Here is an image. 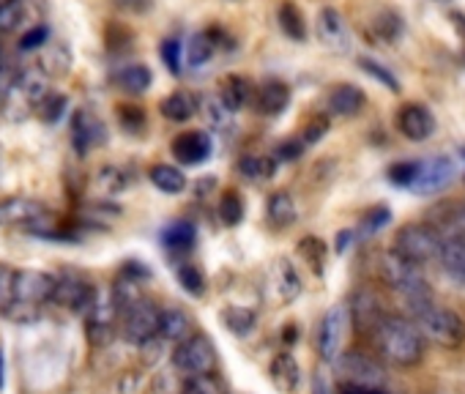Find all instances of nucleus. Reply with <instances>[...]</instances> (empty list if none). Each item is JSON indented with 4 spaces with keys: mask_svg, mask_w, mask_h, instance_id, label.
<instances>
[{
    "mask_svg": "<svg viewBox=\"0 0 465 394\" xmlns=\"http://www.w3.org/2000/svg\"><path fill=\"white\" fill-rule=\"evenodd\" d=\"M351 312L348 307H331L318 326V353L326 361H337L345 350V340L351 334Z\"/></svg>",
    "mask_w": 465,
    "mask_h": 394,
    "instance_id": "1a4fd4ad",
    "label": "nucleus"
},
{
    "mask_svg": "<svg viewBox=\"0 0 465 394\" xmlns=\"http://www.w3.org/2000/svg\"><path fill=\"white\" fill-rule=\"evenodd\" d=\"M413 323L421 337L438 348H460L465 342V320L454 310L435 304L432 299L413 307Z\"/></svg>",
    "mask_w": 465,
    "mask_h": 394,
    "instance_id": "7ed1b4c3",
    "label": "nucleus"
},
{
    "mask_svg": "<svg viewBox=\"0 0 465 394\" xmlns=\"http://www.w3.org/2000/svg\"><path fill=\"white\" fill-rule=\"evenodd\" d=\"M192 241H194V228L189 222H175L164 231L167 247H192Z\"/></svg>",
    "mask_w": 465,
    "mask_h": 394,
    "instance_id": "a19ab883",
    "label": "nucleus"
},
{
    "mask_svg": "<svg viewBox=\"0 0 465 394\" xmlns=\"http://www.w3.org/2000/svg\"><path fill=\"white\" fill-rule=\"evenodd\" d=\"M12 4H17V0H0V9H4V6H12Z\"/></svg>",
    "mask_w": 465,
    "mask_h": 394,
    "instance_id": "6e6d98bb",
    "label": "nucleus"
},
{
    "mask_svg": "<svg viewBox=\"0 0 465 394\" xmlns=\"http://www.w3.org/2000/svg\"><path fill=\"white\" fill-rule=\"evenodd\" d=\"M424 337L413 320L400 315H386L372 331V345L378 359L391 367H413L424 356Z\"/></svg>",
    "mask_w": 465,
    "mask_h": 394,
    "instance_id": "f257e3e1",
    "label": "nucleus"
},
{
    "mask_svg": "<svg viewBox=\"0 0 465 394\" xmlns=\"http://www.w3.org/2000/svg\"><path fill=\"white\" fill-rule=\"evenodd\" d=\"M269 220L277 228L293 225V220H296V203H293V197L288 192H274L269 197Z\"/></svg>",
    "mask_w": 465,
    "mask_h": 394,
    "instance_id": "c85d7f7f",
    "label": "nucleus"
},
{
    "mask_svg": "<svg viewBox=\"0 0 465 394\" xmlns=\"http://www.w3.org/2000/svg\"><path fill=\"white\" fill-rule=\"evenodd\" d=\"M159 320H162V307L143 299L126 312H121V334L132 345H145L153 337H159Z\"/></svg>",
    "mask_w": 465,
    "mask_h": 394,
    "instance_id": "6e6552de",
    "label": "nucleus"
},
{
    "mask_svg": "<svg viewBox=\"0 0 465 394\" xmlns=\"http://www.w3.org/2000/svg\"><path fill=\"white\" fill-rule=\"evenodd\" d=\"M216 39H213V31H203V34H194L186 44V61L189 66H203L211 61V55L216 53Z\"/></svg>",
    "mask_w": 465,
    "mask_h": 394,
    "instance_id": "c756f323",
    "label": "nucleus"
},
{
    "mask_svg": "<svg viewBox=\"0 0 465 394\" xmlns=\"http://www.w3.org/2000/svg\"><path fill=\"white\" fill-rule=\"evenodd\" d=\"M181 394H227V383L222 380L219 372H205V375L186 378Z\"/></svg>",
    "mask_w": 465,
    "mask_h": 394,
    "instance_id": "473e14b6",
    "label": "nucleus"
},
{
    "mask_svg": "<svg viewBox=\"0 0 465 394\" xmlns=\"http://www.w3.org/2000/svg\"><path fill=\"white\" fill-rule=\"evenodd\" d=\"M443 236L435 225L430 222H411V225H402L394 236V247L391 252H397L400 258L416 263V266H424V263H432L440 258V247H443Z\"/></svg>",
    "mask_w": 465,
    "mask_h": 394,
    "instance_id": "39448f33",
    "label": "nucleus"
},
{
    "mask_svg": "<svg viewBox=\"0 0 465 394\" xmlns=\"http://www.w3.org/2000/svg\"><path fill=\"white\" fill-rule=\"evenodd\" d=\"M66 104H69V99L64 96V94H47V99L42 102V107H39V118L45 121V123H55L61 115H64V110H66Z\"/></svg>",
    "mask_w": 465,
    "mask_h": 394,
    "instance_id": "58836bf2",
    "label": "nucleus"
},
{
    "mask_svg": "<svg viewBox=\"0 0 465 394\" xmlns=\"http://www.w3.org/2000/svg\"><path fill=\"white\" fill-rule=\"evenodd\" d=\"M299 250H302V255H307V258L315 263V269L321 271V263H323V258H326V247H323V241H321V239H304Z\"/></svg>",
    "mask_w": 465,
    "mask_h": 394,
    "instance_id": "de8ad7c7",
    "label": "nucleus"
},
{
    "mask_svg": "<svg viewBox=\"0 0 465 394\" xmlns=\"http://www.w3.org/2000/svg\"><path fill=\"white\" fill-rule=\"evenodd\" d=\"M342 394H386V391H361V389H340Z\"/></svg>",
    "mask_w": 465,
    "mask_h": 394,
    "instance_id": "864d4df0",
    "label": "nucleus"
},
{
    "mask_svg": "<svg viewBox=\"0 0 465 394\" xmlns=\"http://www.w3.org/2000/svg\"><path fill=\"white\" fill-rule=\"evenodd\" d=\"M359 64H361V69L370 74V77H375V80H381L389 91H400V83H397V77L389 72V69H383L378 61H372V58H359Z\"/></svg>",
    "mask_w": 465,
    "mask_h": 394,
    "instance_id": "c03bdc74",
    "label": "nucleus"
},
{
    "mask_svg": "<svg viewBox=\"0 0 465 394\" xmlns=\"http://www.w3.org/2000/svg\"><path fill=\"white\" fill-rule=\"evenodd\" d=\"M200 104H203V102H200L194 94H189V91H175V94H170V96L162 99L159 110H162V115H164L167 121H173V123H186L189 118L197 115Z\"/></svg>",
    "mask_w": 465,
    "mask_h": 394,
    "instance_id": "393cba45",
    "label": "nucleus"
},
{
    "mask_svg": "<svg viewBox=\"0 0 465 394\" xmlns=\"http://www.w3.org/2000/svg\"><path fill=\"white\" fill-rule=\"evenodd\" d=\"M69 66H72V53H69L66 44H61V42H47V44L39 50V64H36V69H39L42 74H47L50 80L69 74Z\"/></svg>",
    "mask_w": 465,
    "mask_h": 394,
    "instance_id": "b1692460",
    "label": "nucleus"
},
{
    "mask_svg": "<svg viewBox=\"0 0 465 394\" xmlns=\"http://www.w3.org/2000/svg\"><path fill=\"white\" fill-rule=\"evenodd\" d=\"M269 375H272L274 386L282 389V391H293L299 386V364H296V359L288 350L274 356V361L269 367Z\"/></svg>",
    "mask_w": 465,
    "mask_h": 394,
    "instance_id": "bb28decb",
    "label": "nucleus"
},
{
    "mask_svg": "<svg viewBox=\"0 0 465 394\" xmlns=\"http://www.w3.org/2000/svg\"><path fill=\"white\" fill-rule=\"evenodd\" d=\"M400 36H402V20H400V15H394V12H381V15L372 20V39H378L383 47L394 44Z\"/></svg>",
    "mask_w": 465,
    "mask_h": 394,
    "instance_id": "7c9ffc66",
    "label": "nucleus"
},
{
    "mask_svg": "<svg viewBox=\"0 0 465 394\" xmlns=\"http://www.w3.org/2000/svg\"><path fill=\"white\" fill-rule=\"evenodd\" d=\"M315 31H318V39L334 50V53H348L351 50V31L342 20V15L331 6L321 9L318 15V23H315Z\"/></svg>",
    "mask_w": 465,
    "mask_h": 394,
    "instance_id": "2eb2a0df",
    "label": "nucleus"
},
{
    "mask_svg": "<svg viewBox=\"0 0 465 394\" xmlns=\"http://www.w3.org/2000/svg\"><path fill=\"white\" fill-rule=\"evenodd\" d=\"M162 61L167 64V69H170L173 74H181V72H183V47H181V42L167 39V42L162 44Z\"/></svg>",
    "mask_w": 465,
    "mask_h": 394,
    "instance_id": "37998d69",
    "label": "nucleus"
},
{
    "mask_svg": "<svg viewBox=\"0 0 465 394\" xmlns=\"http://www.w3.org/2000/svg\"><path fill=\"white\" fill-rule=\"evenodd\" d=\"M291 104V88L280 80H269L255 94V110L261 115H280Z\"/></svg>",
    "mask_w": 465,
    "mask_h": 394,
    "instance_id": "5701e85b",
    "label": "nucleus"
},
{
    "mask_svg": "<svg viewBox=\"0 0 465 394\" xmlns=\"http://www.w3.org/2000/svg\"><path fill=\"white\" fill-rule=\"evenodd\" d=\"M104 140H107L104 121L91 110H77L74 118H72V145H74V151L80 156H85L94 148L104 145Z\"/></svg>",
    "mask_w": 465,
    "mask_h": 394,
    "instance_id": "ddd939ff",
    "label": "nucleus"
},
{
    "mask_svg": "<svg viewBox=\"0 0 465 394\" xmlns=\"http://www.w3.org/2000/svg\"><path fill=\"white\" fill-rule=\"evenodd\" d=\"M23 25H25V6H23V0H17V4L0 9V34H17V31H23Z\"/></svg>",
    "mask_w": 465,
    "mask_h": 394,
    "instance_id": "4c0bfd02",
    "label": "nucleus"
},
{
    "mask_svg": "<svg viewBox=\"0 0 465 394\" xmlns=\"http://www.w3.org/2000/svg\"><path fill=\"white\" fill-rule=\"evenodd\" d=\"M454 175H457V170H454L451 159L430 156V159L416 162V172H413V181L408 189H413L419 194H435V192H443L454 181Z\"/></svg>",
    "mask_w": 465,
    "mask_h": 394,
    "instance_id": "9b49d317",
    "label": "nucleus"
},
{
    "mask_svg": "<svg viewBox=\"0 0 465 394\" xmlns=\"http://www.w3.org/2000/svg\"><path fill=\"white\" fill-rule=\"evenodd\" d=\"M178 280H181V285H183L192 296H200V293L205 291V280H203L200 269H194V266H189V263L178 266Z\"/></svg>",
    "mask_w": 465,
    "mask_h": 394,
    "instance_id": "a18cd8bd",
    "label": "nucleus"
},
{
    "mask_svg": "<svg viewBox=\"0 0 465 394\" xmlns=\"http://www.w3.org/2000/svg\"><path fill=\"white\" fill-rule=\"evenodd\" d=\"M50 77L42 74L36 66L31 69H23L9 85H6V96H4V110H0V115H4L6 121H25L31 115L39 113L42 102L47 99L50 94Z\"/></svg>",
    "mask_w": 465,
    "mask_h": 394,
    "instance_id": "f03ea898",
    "label": "nucleus"
},
{
    "mask_svg": "<svg viewBox=\"0 0 465 394\" xmlns=\"http://www.w3.org/2000/svg\"><path fill=\"white\" fill-rule=\"evenodd\" d=\"M55 280L58 282H55L53 301L61 304V307H66V310H74V312H85L88 315L91 307L99 299V293L94 291V285L85 282V280H80V277H74V274H64V277H55Z\"/></svg>",
    "mask_w": 465,
    "mask_h": 394,
    "instance_id": "f8f14e48",
    "label": "nucleus"
},
{
    "mask_svg": "<svg viewBox=\"0 0 465 394\" xmlns=\"http://www.w3.org/2000/svg\"><path fill=\"white\" fill-rule=\"evenodd\" d=\"M4 315L15 323H36L42 318V307H31V304H20V301H12Z\"/></svg>",
    "mask_w": 465,
    "mask_h": 394,
    "instance_id": "79ce46f5",
    "label": "nucleus"
},
{
    "mask_svg": "<svg viewBox=\"0 0 465 394\" xmlns=\"http://www.w3.org/2000/svg\"><path fill=\"white\" fill-rule=\"evenodd\" d=\"M413 172H416V162H402V164H394V167L389 170V178H391V183L411 186Z\"/></svg>",
    "mask_w": 465,
    "mask_h": 394,
    "instance_id": "09e8293b",
    "label": "nucleus"
},
{
    "mask_svg": "<svg viewBox=\"0 0 465 394\" xmlns=\"http://www.w3.org/2000/svg\"><path fill=\"white\" fill-rule=\"evenodd\" d=\"M239 170H242V175H247L250 181H263V178H272V175H274V159H266V156H247V159H242Z\"/></svg>",
    "mask_w": 465,
    "mask_h": 394,
    "instance_id": "c9c22d12",
    "label": "nucleus"
},
{
    "mask_svg": "<svg viewBox=\"0 0 465 394\" xmlns=\"http://www.w3.org/2000/svg\"><path fill=\"white\" fill-rule=\"evenodd\" d=\"M200 110H203V115L208 118V123H211L216 132H227V129L232 126V115H236V113H232V110L219 99V94H216V96L203 99Z\"/></svg>",
    "mask_w": 465,
    "mask_h": 394,
    "instance_id": "2f4dec72",
    "label": "nucleus"
},
{
    "mask_svg": "<svg viewBox=\"0 0 465 394\" xmlns=\"http://www.w3.org/2000/svg\"><path fill=\"white\" fill-rule=\"evenodd\" d=\"M326 129H329V121L326 118H315L312 123H307V129H304V145H312V143H318L323 134H326Z\"/></svg>",
    "mask_w": 465,
    "mask_h": 394,
    "instance_id": "8fccbe9b",
    "label": "nucleus"
},
{
    "mask_svg": "<svg viewBox=\"0 0 465 394\" xmlns=\"http://www.w3.org/2000/svg\"><path fill=\"white\" fill-rule=\"evenodd\" d=\"M151 69L145 64H126L113 74V83L126 94H145L151 88Z\"/></svg>",
    "mask_w": 465,
    "mask_h": 394,
    "instance_id": "a878e982",
    "label": "nucleus"
},
{
    "mask_svg": "<svg viewBox=\"0 0 465 394\" xmlns=\"http://www.w3.org/2000/svg\"><path fill=\"white\" fill-rule=\"evenodd\" d=\"M0 64H4V55H0Z\"/></svg>",
    "mask_w": 465,
    "mask_h": 394,
    "instance_id": "13d9d810",
    "label": "nucleus"
},
{
    "mask_svg": "<svg viewBox=\"0 0 465 394\" xmlns=\"http://www.w3.org/2000/svg\"><path fill=\"white\" fill-rule=\"evenodd\" d=\"M348 312H351V323H353L359 331H364V334H372V331L378 329V323L386 318V315H383V307H381V299H378L372 291H359V293L353 296Z\"/></svg>",
    "mask_w": 465,
    "mask_h": 394,
    "instance_id": "f3484780",
    "label": "nucleus"
},
{
    "mask_svg": "<svg viewBox=\"0 0 465 394\" xmlns=\"http://www.w3.org/2000/svg\"><path fill=\"white\" fill-rule=\"evenodd\" d=\"M113 6L121 12H132V15H145L153 6V0H113Z\"/></svg>",
    "mask_w": 465,
    "mask_h": 394,
    "instance_id": "3c124183",
    "label": "nucleus"
},
{
    "mask_svg": "<svg viewBox=\"0 0 465 394\" xmlns=\"http://www.w3.org/2000/svg\"><path fill=\"white\" fill-rule=\"evenodd\" d=\"M337 380L340 389H361V391H386L389 375L381 361L367 353L348 350L337 359Z\"/></svg>",
    "mask_w": 465,
    "mask_h": 394,
    "instance_id": "423d86ee",
    "label": "nucleus"
},
{
    "mask_svg": "<svg viewBox=\"0 0 465 394\" xmlns=\"http://www.w3.org/2000/svg\"><path fill=\"white\" fill-rule=\"evenodd\" d=\"M255 94H258V88H255L247 77H242V74H230V77H224V80H222V88H219V99H222L232 113L244 110L247 104H255Z\"/></svg>",
    "mask_w": 465,
    "mask_h": 394,
    "instance_id": "412c9836",
    "label": "nucleus"
},
{
    "mask_svg": "<svg viewBox=\"0 0 465 394\" xmlns=\"http://www.w3.org/2000/svg\"><path fill=\"white\" fill-rule=\"evenodd\" d=\"M173 156L181 164H203L211 156V134L208 132H183L173 140Z\"/></svg>",
    "mask_w": 465,
    "mask_h": 394,
    "instance_id": "a211bd4d",
    "label": "nucleus"
},
{
    "mask_svg": "<svg viewBox=\"0 0 465 394\" xmlns=\"http://www.w3.org/2000/svg\"><path fill=\"white\" fill-rule=\"evenodd\" d=\"M219 217L224 225H239L244 220V203L236 192H224L219 201Z\"/></svg>",
    "mask_w": 465,
    "mask_h": 394,
    "instance_id": "f704fd0d",
    "label": "nucleus"
},
{
    "mask_svg": "<svg viewBox=\"0 0 465 394\" xmlns=\"http://www.w3.org/2000/svg\"><path fill=\"white\" fill-rule=\"evenodd\" d=\"M302 151H304V143L291 140V143H282V145L277 148V159H299Z\"/></svg>",
    "mask_w": 465,
    "mask_h": 394,
    "instance_id": "603ef678",
    "label": "nucleus"
},
{
    "mask_svg": "<svg viewBox=\"0 0 465 394\" xmlns=\"http://www.w3.org/2000/svg\"><path fill=\"white\" fill-rule=\"evenodd\" d=\"M189 337H194V323L192 318L178 310V307H167L162 310V320H159V340L162 342H173V345H181L186 342Z\"/></svg>",
    "mask_w": 465,
    "mask_h": 394,
    "instance_id": "aec40b11",
    "label": "nucleus"
},
{
    "mask_svg": "<svg viewBox=\"0 0 465 394\" xmlns=\"http://www.w3.org/2000/svg\"><path fill=\"white\" fill-rule=\"evenodd\" d=\"M216 361H219L216 359V348H213V342L205 334H194L186 342L175 345V350H173V367L183 378L216 372Z\"/></svg>",
    "mask_w": 465,
    "mask_h": 394,
    "instance_id": "0eeeda50",
    "label": "nucleus"
},
{
    "mask_svg": "<svg viewBox=\"0 0 465 394\" xmlns=\"http://www.w3.org/2000/svg\"><path fill=\"white\" fill-rule=\"evenodd\" d=\"M397 129L411 143H424L435 132V118L424 104H402L397 113Z\"/></svg>",
    "mask_w": 465,
    "mask_h": 394,
    "instance_id": "4468645a",
    "label": "nucleus"
},
{
    "mask_svg": "<svg viewBox=\"0 0 465 394\" xmlns=\"http://www.w3.org/2000/svg\"><path fill=\"white\" fill-rule=\"evenodd\" d=\"M280 25H282V31H285L291 39L304 42V36H307V25H304V17L299 15V9H296L293 4H285V6L280 9Z\"/></svg>",
    "mask_w": 465,
    "mask_h": 394,
    "instance_id": "72a5a7b5",
    "label": "nucleus"
},
{
    "mask_svg": "<svg viewBox=\"0 0 465 394\" xmlns=\"http://www.w3.org/2000/svg\"><path fill=\"white\" fill-rule=\"evenodd\" d=\"M381 274H383L386 285L391 291H397L411 304V310L432 299V291L427 285V277L421 274V266L400 258L397 252H386L381 258Z\"/></svg>",
    "mask_w": 465,
    "mask_h": 394,
    "instance_id": "20e7f679",
    "label": "nucleus"
},
{
    "mask_svg": "<svg viewBox=\"0 0 465 394\" xmlns=\"http://www.w3.org/2000/svg\"><path fill=\"white\" fill-rule=\"evenodd\" d=\"M45 214H47L45 203L34 201V197H6V201H0V228L31 225Z\"/></svg>",
    "mask_w": 465,
    "mask_h": 394,
    "instance_id": "dca6fc26",
    "label": "nucleus"
},
{
    "mask_svg": "<svg viewBox=\"0 0 465 394\" xmlns=\"http://www.w3.org/2000/svg\"><path fill=\"white\" fill-rule=\"evenodd\" d=\"M94 183H96V189H99L102 194H115V192H121V189L126 186V175H124V170H118V167H102V170L96 172Z\"/></svg>",
    "mask_w": 465,
    "mask_h": 394,
    "instance_id": "e433bc0d",
    "label": "nucleus"
},
{
    "mask_svg": "<svg viewBox=\"0 0 465 394\" xmlns=\"http://www.w3.org/2000/svg\"><path fill=\"white\" fill-rule=\"evenodd\" d=\"M364 104H367L364 91L356 85H348V83L331 88V94L326 96V110L334 118H353L364 110Z\"/></svg>",
    "mask_w": 465,
    "mask_h": 394,
    "instance_id": "6ab92c4d",
    "label": "nucleus"
},
{
    "mask_svg": "<svg viewBox=\"0 0 465 394\" xmlns=\"http://www.w3.org/2000/svg\"><path fill=\"white\" fill-rule=\"evenodd\" d=\"M438 263H440V269L446 271V277L451 282H457L460 288H465V236L446 239L443 247H440Z\"/></svg>",
    "mask_w": 465,
    "mask_h": 394,
    "instance_id": "4be33fe9",
    "label": "nucleus"
},
{
    "mask_svg": "<svg viewBox=\"0 0 465 394\" xmlns=\"http://www.w3.org/2000/svg\"><path fill=\"white\" fill-rule=\"evenodd\" d=\"M0 389H4V353H0Z\"/></svg>",
    "mask_w": 465,
    "mask_h": 394,
    "instance_id": "5fc2aeb1",
    "label": "nucleus"
},
{
    "mask_svg": "<svg viewBox=\"0 0 465 394\" xmlns=\"http://www.w3.org/2000/svg\"><path fill=\"white\" fill-rule=\"evenodd\" d=\"M55 282L58 280L53 274H47V271L17 269V277H15V301L31 304V307H45L55 296Z\"/></svg>",
    "mask_w": 465,
    "mask_h": 394,
    "instance_id": "9d476101",
    "label": "nucleus"
},
{
    "mask_svg": "<svg viewBox=\"0 0 465 394\" xmlns=\"http://www.w3.org/2000/svg\"><path fill=\"white\" fill-rule=\"evenodd\" d=\"M435 4H449V0H435Z\"/></svg>",
    "mask_w": 465,
    "mask_h": 394,
    "instance_id": "4d7b16f0",
    "label": "nucleus"
},
{
    "mask_svg": "<svg viewBox=\"0 0 465 394\" xmlns=\"http://www.w3.org/2000/svg\"><path fill=\"white\" fill-rule=\"evenodd\" d=\"M15 277H17V269L0 263V312L15 301Z\"/></svg>",
    "mask_w": 465,
    "mask_h": 394,
    "instance_id": "49530a36",
    "label": "nucleus"
},
{
    "mask_svg": "<svg viewBox=\"0 0 465 394\" xmlns=\"http://www.w3.org/2000/svg\"><path fill=\"white\" fill-rule=\"evenodd\" d=\"M50 42V28L47 25H31L23 36H20V50L23 53H31V50H42L45 44Z\"/></svg>",
    "mask_w": 465,
    "mask_h": 394,
    "instance_id": "ea45409f",
    "label": "nucleus"
},
{
    "mask_svg": "<svg viewBox=\"0 0 465 394\" xmlns=\"http://www.w3.org/2000/svg\"><path fill=\"white\" fill-rule=\"evenodd\" d=\"M148 178L164 194H178V192L186 189V175L178 167H173V164H153Z\"/></svg>",
    "mask_w": 465,
    "mask_h": 394,
    "instance_id": "cd10ccee",
    "label": "nucleus"
}]
</instances>
